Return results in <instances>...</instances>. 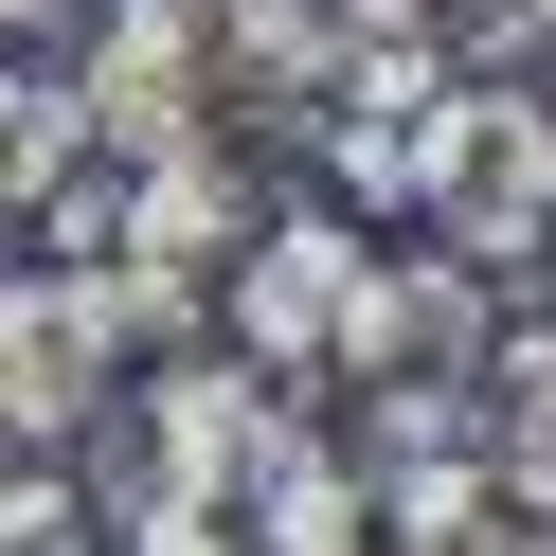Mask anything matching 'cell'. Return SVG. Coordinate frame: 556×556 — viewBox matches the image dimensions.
<instances>
[{"instance_id": "cell-11", "label": "cell", "mask_w": 556, "mask_h": 556, "mask_svg": "<svg viewBox=\"0 0 556 556\" xmlns=\"http://www.w3.org/2000/svg\"><path fill=\"white\" fill-rule=\"evenodd\" d=\"M37 520H73V431L0 413V539H37Z\"/></svg>"}, {"instance_id": "cell-8", "label": "cell", "mask_w": 556, "mask_h": 556, "mask_svg": "<svg viewBox=\"0 0 556 556\" xmlns=\"http://www.w3.org/2000/svg\"><path fill=\"white\" fill-rule=\"evenodd\" d=\"M467 377H484V413H467V448H484V484L556 520V324H539V341H484Z\"/></svg>"}, {"instance_id": "cell-6", "label": "cell", "mask_w": 556, "mask_h": 556, "mask_svg": "<svg viewBox=\"0 0 556 556\" xmlns=\"http://www.w3.org/2000/svg\"><path fill=\"white\" fill-rule=\"evenodd\" d=\"M484 359V269L431 252V269H377L359 324H341V377H467Z\"/></svg>"}, {"instance_id": "cell-9", "label": "cell", "mask_w": 556, "mask_h": 556, "mask_svg": "<svg viewBox=\"0 0 556 556\" xmlns=\"http://www.w3.org/2000/svg\"><path fill=\"white\" fill-rule=\"evenodd\" d=\"M73 162H90V90L37 73V54H0V216H37Z\"/></svg>"}, {"instance_id": "cell-1", "label": "cell", "mask_w": 556, "mask_h": 556, "mask_svg": "<svg viewBox=\"0 0 556 556\" xmlns=\"http://www.w3.org/2000/svg\"><path fill=\"white\" fill-rule=\"evenodd\" d=\"M413 216H431V252L520 269V252L556 233V109H520V90L448 73L431 109H413Z\"/></svg>"}, {"instance_id": "cell-5", "label": "cell", "mask_w": 556, "mask_h": 556, "mask_svg": "<svg viewBox=\"0 0 556 556\" xmlns=\"http://www.w3.org/2000/svg\"><path fill=\"white\" fill-rule=\"evenodd\" d=\"M233 233H252V162H233L216 126L144 144V180H126V269H233Z\"/></svg>"}, {"instance_id": "cell-14", "label": "cell", "mask_w": 556, "mask_h": 556, "mask_svg": "<svg viewBox=\"0 0 556 556\" xmlns=\"http://www.w3.org/2000/svg\"><path fill=\"white\" fill-rule=\"evenodd\" d=\"M520 18H539V37H556V0H520Z\"/></svg>"}, {"instance_id": "cell-3", "label": "cell", "mask_w": 556, "mask_h": 556, "mask_svg": "<svg viewBox=\"0 0 556 556\" xmlns=\"http://www.w3.org/2000/svg\"><path fill=\"white\" fill-rule=\"evenodd\" d=\"M359 288H377V252L341 233V198L252 216V233H233V359H252V377H324L341 324H359Z\"/></svg>"}, {"instance_id": "cell-15", "label": "cell", "mask_w": 556, "mask_h": 556, "mask_svg": "<svg viewBox=\"0 0 556 556\" xmlns=\"http://www.w3.org/2000/svg\"><path fill=\"white\" fill-rule=\"evenodd\" d=\"M539 252H556V233H539Z\"/></svg>"}, {"instance_id": "cell-2", "label": "cell", "mask_w": 556, "mask_h": 556, "mask_svg": "<svg viewBox=\"0 0 556 556\" xmlns=\"http://www.w3.org/2000/svg\"><path fill=\"white\" fill-rule=\"evenodd\" d=\"M288 448H305L288 377H252V359H144V431L109 448V503H252Z\"/></svg>"}, {"instance_id": "cell-10", "label": "cell", "mask_w": 556, "mask_h": 556, "mask_svg": "<svg viewBox=\"0 0 556 556\" xmlns=\"http://www.w3.org/2000/svg\"><path fill=\"white\" fill-rule=\"evenodd\" d=\"M252 520H269V556H377V503H359V467H341L324 431L252 484Z\"/></svg>"}, {"instance_id": "cell-7", "label": "cell", "mask_w": 556, "mask_h": 556, "mask_svg": "<svg viewBox=\"0 0 556 556\" xmlns=\"http://www.w3.org/2000/svg\"><path fill=\"white\" fill-rule=\"evenodd\" d=\"M448 73H467V54H448L431 0H324V90L341 109H431Z\"/></svg>"}, {"instance_id": "cell-12", "label": "cell", "mask_w": 556, "mask_h": 556, "mask_svg": "<svg viewBox=\"0 0 556 556\" xmlns=\"http://www.w3.org/2000/svg\"><path fill=\"white\" fill-rule=\"evenodd\" d=\"M126 556H233L216 503H126Z\"/></svg>"}, {"instance_id": "cell-4", "label": "cell", "mask_w": 556, "mask_h": 556, "mask_svg": "<svg viewBox=\"0 0 556 556\" xmlns=\"http://www.w3.org/2000/svg\"><path fill=\"white\" fill-rule=\"evenodd\" d=\"M109 269H37V288H0V413H37V431H90L109 413Z\"/></svg>"}, {"instance_id": "cell-13", "label": "cell", "mask_w": 556, "mask_h": 556, "mask_svg": "<svg viewBox=\"0 0 556 556\" xmlns=\"http://www.w3.org/2000/svg\"><path fill=\"white\" fill-rule=\"evenodd\" d=\"M54 18H90V0H0V37H54Z\"/></svg>"}]
</instances>
